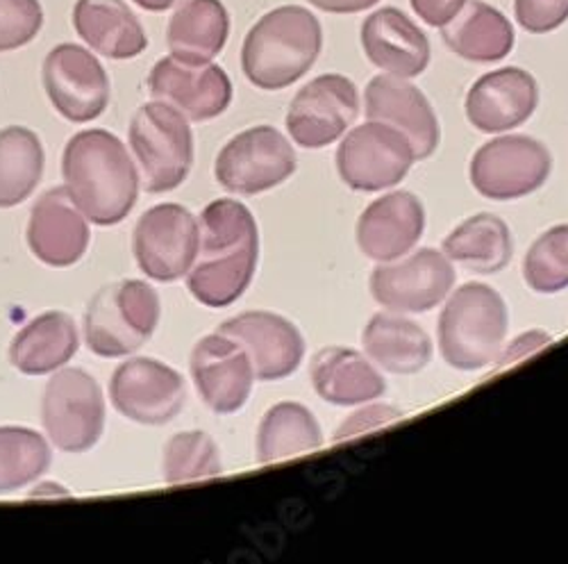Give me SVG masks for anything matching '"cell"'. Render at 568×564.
<instances>
[{"instance_id":"6da1fadb","label":"cell","mask_w":568,"mask_h":564,"mask_svg":"<svg viewBox=\"0 0 568 564\" xmlns=\"http://www.w3.org/2000/svg\"><path fill=\"white\" fill-rule=\"evenodd\" d=\"M199 225V253L186 288L207 308H227L244 296L257 271V221L244 203L219 199L203 210Z\"/></svg>"},{"instance_id":"7a4b0ae2","label":"cell","mask_w":568,"mask_h":564,"mask_svg":"<svg viewBox=\"0 0 568 564\" xmlns=\"http://www.w3.org/2000/svg\"><path fill=\"white\" fill-rule=\"evenodd\" d=\"M64 187L97 225H116L134 208L139 171L123 141L101 128L82 130L69 139L62 155Z\"/></svg>"},{"instance_id":"3957f363","label":"cell","mask_w":568,"mask_h":564,"mask_svg":"<svg viewBox=\"0 0 568 564\" xmlns=\"http://www.w3.org/2000/svg\"><path fill=\"white\" fill-rule=\"evenodd\" d=\"M321 49L318 19L301 6H282L248 30L242 69L257 89L280 91L298 82L316 64Z\"/></svg>"},{"instance_id":"277c9868","label":"cell","mask_w":568,"mask_h":564,"mask_svg":"<svg viewBox=\"0 0 568 564\" xmlns=\"http://www.w3.org/2000/svg\"><path fill=\"white\" fill-rule=\"evenodd\" d=\"M509 331L503 296L485 282H466L450 294L439 316V351L446 364L478 371L496 364Z\"/></svg>"},{"instance_id":"5b68a950","label":"cell","mask_w":568,"mask_h":564,"mask_svg":"<svg viewBox=\"0 0 568 564\" xmlns=\"http://www.w3.org/2000/svg\"><path fill=\"white\" fill-rule=\"evenodd\" d=\"M162 301L144 280H119L91 299L84 312V342L99 357H125L158 331Z\"/></svg>"},{"instance_id":"8992f818","label":"cell","mask_w":568,"mask_h":564,"mask_svg":"<svg viewBox=\"0 0 568 564\" xmlns=\"http://www.w3.org/2000/svg\"><path fill=\"white\" fill-rule=\"evenodd\" d=\"M130 147L149 194L178 190L194 167V134L189 119L162 101L146 103L134 112Z\"/></svg>"},{"instance_id":"52a82bcc","label":"cell","mask_w":568,"mask_h":564,"mask_svg":"<svg viewBox=\"0 0 568 564\" xmlns=\"http://www.w3.org/2000/svg\"><path fill=\"white\" fill-rule=\"evenodd\" d=\"M41 423L58 451H91L105 431V399L97 379L84 369L53 371L41 399Z\"/></svg>"},{"instance_id":"ba28073f","label":"cell","mask_w":568,"mask_h":564,"mask_svg":"<svg viewBox=\"0 0 568 564\" xmlns=\"http://www.w3.org/2000/svg\"><path fill=\"white\" fill-rule=\"evenodd\" d=\"M296 171V151L290 139L271 125H255L234 134L216 155L214 175L223 190L255 197L290 180Z\"/></svg>"},{"instance_id":"9c48e42d","label":"cell","mask_w":568,"mask_h":564,"mask_svg":"<svg viewBox=\"0 0 568 564\" xmlns=\"http://www.w3.org/2000/svg\"><path fill=\"white\" fill-rule=\"evenodd\" d=\"M552 155L528 134H505L487 141L468 167L470 184L491 201L524 199L548 180Z\"/></svg>"},{"instance_id":"30bf717a","label":"cell","mask_w":568,"mask_h":564,"mask_svg":"<svg viewBox=\"0 0 568 564\" xmlns=\"http://www.w3.org/2000/svg\"><path fill=\"white\" fill-rule=\"evenodd\" d=\"M409 139L381 121H368L344 134L337 171L355 192H383L396 187L414 164Z\"/></svg>"},{"instance_id":"8fae6325","label":"cell","mask_w":568,"mask_h":564,"mask_svg":"<svg viewBox=\"0 0 568 564\" xmlns=\"http://www.w3.org/2000/svg\"><path fill=\"white\" fill-rule=\"evenodd\" d=\"M201 240L199 219L178 203H162L139 216L132 251L139 269L158 282H173L192 269Z\"/></svg>"},{"instance_id":"7c38bea8","label":"cell","mask_w":568,"mask_h":564,"mask_svg":"<svg viewBox=\"0 0 568 564\" xmlns=\"http://www.w3.org/2000/svg\"><path fill=\"white\" fill-rule=\"evenodd\" d=\"M455 278L453 262L444 253L418 249L394 262H377L368 288L383 308L400 314H420L448 299Z\"/></svg>"},{"instance_id":"4fadbf2b","label":"cell","mask_w":568,"mask_h":564,"mask_svg":"<svg viewBox=\"0 0 568 564\" xmlns=\"http://www.w3.org/2000/svg\"><path fill=\"white\" fill-rule=\"evenodd\" d=\"M41 78L49 101L71 123L99 119L110 105L108 71L97 56L78 43L55 46L43 60Z\"/></svg>"},{"instance_id":"5bb4252c","label":"cell","mask_w":568,"mask_h":564,"mask_svg":"<svg viewBox=\"0 0 568 564\" xmlns=\"http://www.w3.org/2000/svg\"><path fill=\"white\" fill-rule=\"evenodd\" d=\"M110 401L119 414L141 426H164L184 410L186 383L155 357H132L112 373Z\"/></svg>"},{"instance_id":"9a60e30c","label":"cell","mask_w":568,"mask_h":564,"mask_svg":"<svg viewBox=\"0 0 568 564\" xmlns=\"http://www.w3.org/2000/svg\"><path fill=\"white\" fill-rule=\"evenodd\" d=\"M359 117V91L353 80L325 73L310 80L290 105L287 130L303 149H323L339 141Z\"/></svg>"},{"instance_id":"2e32d148","label":"cell","mask_w":568,"mask_h":564,"mask_svg":"<svg viewBox=\"0 0 568 564\" xmlns=\"http://www.w3.org/2000/svg\"><path fill=\"white\" fill-rule=\"evenodd\" d=\"M189 369L201 399L216 414L240 412L257 381L246 349L219 331L194 346Z\"/></svg>"},{"instance_id":"e0dca14e","label":"cell","mask_w":568,"mask_h":564,"mask_svg":"<svg viewBox=\"0 0 568 564\" xmlns=\"http://www.w3.org/2000/svg\"><path fill=\"white\" fill-rule=\"evenodd\" d=\"M149 89L162 101L184 114L189 121H212L232 103V82L219 64H186L178 58H162L151 75Z\"/></svg>"},{"instance_id":"ac0fdd59","label":"cell","mask_w":568,"mask_h":564,"mask_svg":"<svg viewBox=\"0 0 568 564\" xmlns=\"http://www.w3.org/2000/svg\"><path fill=\"white\" fill-rule=\"evenodd\" d=\"M219 333L246 349L257 381L287 379L305 357V340L296 323L275 312L253 310L236 314L219 325Z\"/></svg>"},{"instance_id":"d6986e66","label":"cell","mask_w":568,"mask_h":564,"mask_svg":"<svg viewBox=\"0 0 568 564\" xmlns=\"http://www.w3.org/2000/svg\"><path fill=\"white\" fill-rule=\"evenodd\" d=\"M366 119L400 130L412 144L416 160L435 155L442 141L439 119L425 93L407 78L375 75L364 93Z\"/></svg>"},{"instance_id":"ffe728a7","label":"cell","mask_w":568,"mask_h":564,"mask_svg":"<svg viewBox=\"0 0 568 564\" xmlns=\"http://www.w3.org/2000/svg\"><path fill=\"white\" fill-rule=\"evenodd\" d=\"M539 105V87L532 73L505 67L485 73L466 93L468 123L487 134L507 132L524 125Z\"/></svg>"},{"instance_id":"44dd1931","label":"cell","mask_w":568,"mask_h":564,"mask_svg":"<svg viewBox=\"0 0 568 564\" xmlns=\"http://www.w3.org/2000/svg\"><path fill=\"white\" fill-rule=\"evenodd\" d=\"M89 219L75 205L67 187H53L30 212L28 246L32 255L55 269L73 266L89 249Z\"/></svg>"},{"instance_id":"7402d4cb","label":"cell","mask_w":568,"mask_h":564,"mask_svg":"<svg viewBox=\"0 0 568 564\" xmlns=\"http://www.w3.org/2000/svg\"><path fill=\"white\" fill-rule=\"evenodd\" d=\"M425 230V208L412 192L373 201L357 221V246L373 262H394L414 251Z\"/></svg>"},{"instance_id":"603a6c76","label":"cell","mask_w":568,"mask_h":564,"mask_svg":"<svg viewBox=\"0 0 568 564\" xmlns=\"http://www.w3.org/2000/svg\"><path fill=\"white\" fill-rule=\"evenodd\" d=\"M364 56L396 78H416L430 64V41L400 10L383 8L362 26Z\"/></svg>"},{"instance_id":"cb8c5ba5","label":"cell","mask_w":568,"mask_h":564,"mask_svg":"<svg viewBox=\"0 0 568 564\" xmlns=\"http://www.w3.org/2000/svg\"><path fill=\"white\" fill-rule=\"evenodd\" d=\"M310 379L316 394L333 405H364L387 392V381L359 351L325 346L310 362Z\"/></svg>"},{"instance_id":"d4e9b609","label":"cell","mask_w":568,"mask_h":564,"mask_svg":"<svg viewBox=\"0 0 568 564\" xmlns=\"http://www.w3.org/2000/svg\"><path fill=\"white\" fill-rule=\"evenodd\" d=\"M73 28L108 60H132L149 49V37L123 0H78Z\"/></svg>"},{"instance_id":"484cf974","label":"cell","mask_w":568,"mask_h":564,"mask_svg":"<svg viewBox=\"0 0 568 564\" xmlns=\"http://www.w3.org/2000/svg\"><path fill=\"white\" fill-rule=\"evenodd\" d=\"M368 360L389 373L412 375L433 360V340L418 323L400 312H377L362 333Z\"/></svg>"},{"instance_id":"4316f807","label":"cell","mask_w":568,"mask_h":564,"mask_svg":"<svg viewBox=\"0 0 568 564\" xmlns=\"http://www.w3.org/2000/svg\"><path fill=\"white\" fill-rule=\"evenodd\" d=\"M80 349L73 316L60 310L28 321L10 344V362L26 375H45L62 369Z\"/></svg>"},{"instance_id":"83f0119b","label":"cell","mask_w":568,"mask_h":564,"mask_svg":"<svg viewBox=\"0 0 568 564\" xmlns=\"http://www.w3.org/2000/svg\"><path fill=\"white\" fill-rule=\"evenodd\" d=\"M448 49L468 62H498L514 49L509 19L485 0H466L462 10L442 26Z\"/></svg>"},{"instance_id":"f1b7e54d","label":"cell","mask_w":568,"mask_h":564,"mask_svg":"<svg viewBox=\"0 0 568 564\" xmlns=\"http://www.w3.org/2000/svg\"><path fill=\"white\" fill-rule=\"evenodd\" d=\"M230 17L221 0H186L171 17L166 43L173 58L186 64H207L223 49Z\"/></svg>"},{"instance_id":"f546056e","label":"cell","mask_w":568,"mask_h":564,"mask_svg":"<svg viewBox=\"0 0 568 564\" xmlns=\"http://www.w3.org/2000/svg\"><path fill=\"white\" fill-rule=\"evenodd\" d=\"M514 253L509 225L489 212L468 216L444 240V255L473 273H498Z\"/></svg>"},{"instance_id":"4dcf8cb0","label":"cell","mask_w":568,"mask_h":564,"mask_svg":"<svg viewBox=\"0 0 568 564\" xmlns=\"http://www.w3.org/2000/svg\"><path fill=\"white\" fill-rule=\"evenodd\" d=\"M323 446V433L316 416L301 403L282 401L273 405L257 429V460L273 464Z\"/></svg>"},{"instance_id":"1f68e13d","label":"cell","mask_w":568,"mask_h":564,"mask_svg":"<svg viewBox=\"0 0 568 564\" xmlns=\"http://www.w3.org/2000/svg\"><path fill=\"white\" fill-rule=\"evenodd\" d=\"M43 147L37 132L23 125L0 130V210L32 197L43 175Z\"/></svg>"},{"instance_id":"d6a6232c","label":"cell","mask_w":568,"mask_h":564,"mask_svg":"<svg viewBox=\"0 0 568 564\" xmlns=\"http://www.w3.org/2000/svg\"><path fill=\"white\" fill-rule=\"evenodd\" d=\"M53 460L43 435L23 426H0V494L17 492L49 472Z\"/></svg>"},{"instance_id":"836d02e7","label":"cell","mask_w":568,"mask_h":564,"mask_svg":"<svg viewBox=\"0 0 568 564\" xmlns=\"http://www.w3.org/2000/svg\"><path fill=\"white\" fill-rule=\"evenodd\" d=\"M223 474L221 451L216 442L201 431L173 435L164 446L162 476L166 485L194 483Z\"/></svg>"},{"instance_id":"e575fe53","label":"cell","mask_w":568,"mask_h":564,"mask_svg":"<svg viewBox=\"0 0 568 564\" xmlns=\"http://www.w3.org/2000/svg\"><path fill=\"white\" fill-rule=\"evenodd\" d=\"M524 278L537 294H557L568 288V223L539 234L524 260Z\"/></svg>"},{"instance_id":"d590c367","label":"cell","mask_w":568,"mask_h":564,"mask_svg":"<svg viewBox=\"0 0 568 564\" xmlns=\"http://www.w3.org/2000/svg\"><path fill=\"white\" fill-rule=\"evenodd\" d=\"M43 26L39 0H0V53L30 43Z\"/></svg>"},{"instance_id":"8d00e7d4","label":"cell","mask_w":568,"mask_h":564,"mask_svg":"<svg viewBox=\"0 0 568 564\" xmlns=\"http://www.w3.org/2000/svg\"><path fill=\"white\" fill-rule=\"evenodd\" d=\"M514 14L524 30L546 34L568 19V0H514Z\"/></svg>"},{"instance_id":"74e56055","label":"cell","mask_w":568,"mask_h":564,"mask_svg":"<svg viewBox=\"0 0 568 564\" xmlns=\"http://www.w3.org/2000/svg\"><path fill=\"white\" fill-rule=\"evenodd\" d=\"M403 419V412L389 403H364L362 410L353 412L342 426L337 429L335 433V442H344V440H353V437H359V435H366L371 431H377V429H385L389 426V423Z\"/></svg>"},{"instance_id":"f35d334b","label":"cell","mask_w":568,"mask_h":564,"mask_svg":"<svg viewBox=\"0 0 568 564\" xmlns=\"http://www.w3.org/2000/svg\"><path fill=\"white\" fill-rule=\"evenodd\" d=\"M550 344H552V338L548 333H544V331H528L524 335H518L514 342L503 346L496 364H498V369L511 366V364H516L520 360H526V357L539 353L541 349H546Z\"/></svg>"},{"instance_id":"ab89813d","label":"cell","mask_w":568,"mask_h":564,"mask_svg":"<svg viewBox=\"0 0 568 564\" xmlns=\"http://www.w3.org/2000/svg\"><path fill=\"white\" fill-rule=\"evenodd\" d=\"M412 10L433 28L446 26L466 3V0H409Z\"/></svg>"},{"instance_id":"60d3db41","label":"cell","mask_w":568,"mask_h":564,"mask_svg":"<svg viewBox=\"0 0 568 564\" xmlns=\"http://www.w3.org/2000/svg\"><path fill=\"white\" fill-rule=\"evenodd\" d=\"M310 3L329 14H357L377 6L381 0H310Z\"/></svg>"},{"instance_id":"b9f144b4","label":"cell","mask_w":568,"mask_h":564,"mask_svg":"<svg viewBox=\"0 0 568 564\" xmlns=\"http://www.w3.org/2000/svg\"><path fill=\"white\" fill-rule=\"evenodd\" d=\"M30 496H32V498H43V496H49V498L69 496V490L62 487V485H58V483H39V485L30 492Z\"/></svg>"},{"instance_id":"7bdbcfd3","label":"cell","mask_w":568,"mask_h":564,"mask_svg":"<svg viewBox=\"0 0 568 564\" xmlns=\"http://www.w3.org/2000/svg\"><path fill=\"white\" fill-rule=\"evenodd\" d=\"M134 3L146 12H164V10H171L173 6H178L180 0H134Z\"/></svg>"}]
</instances>
